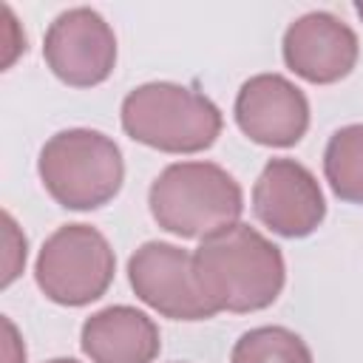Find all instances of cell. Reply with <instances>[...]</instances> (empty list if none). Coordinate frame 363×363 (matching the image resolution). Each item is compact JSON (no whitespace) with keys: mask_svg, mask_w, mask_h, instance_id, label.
I'll return each instance as SVG.
<instances>
[{"mask_svg":"<svg viewBox=\"0 0 363 363\" xmlns=\"http://www.w3.org/2000/svg\"><path fill=\"white\" fill-rule=\"evenodd\" d=\"M196 281L216 312H258L278 301L286 284L281 250L250 224H230L193 252Z\"/></svg>","mask_w":363,"mask_h":363,"instance_id":"cell-1","label":"cell"},{"mask_svg":"<svg viewBox=\"0 0 363 363\" xmlns=\"http://www.w3.org/2000/svg\"><path fill=\"white\" fill-rule=\"evenodd\" d=\"M153 221L179 238H207L244 213L241 184L213 162L167 164L147 193Z\"/></svg>","mask_w":363,"mask_h":363,"instance_id":"cell-2","label":"cell"},{"mask_svg":"<svg viewBox=\"0 0 363 363\" xmlns=\"http://www.w3.org/2000/svg\"><path fill=\"white\" fill-rule=\"evenodd\" d=\"M218 105L176 82H145L122 99L125 133L162 153H201L221 133Z\"/></svg>","mask_w":363,"mask_h":363,"instance_id":"cell-3","label":"cell"},{"mask_svg":"<svg viewBox=\"0 0 363 363\" xmlns=\"http://www.w3.org/2000/svg\"><path fill=\"white\" fill-rule=\"evenodd\" d=\"M37 173L60 207L96 210L122 190L125 162L111 136L88 128H71L54 133L43 145Z\"/></svg>","mask_w":363,"mask_h":363,"instance_id":"cell-4","label":"cell"},{"mask_svg":"<svg viewBox=\"0 0 363 363\" xmlns=\"http://www.w3.org/2000/svg\"><path fill=\"white\" fill-rule=\"evenodd\" d=\"M113 272V250L91 224H65L51 233L34 264L40 292L60 306H85L99 301L108 292Z\"/></svg>","mask_w":363,"mask_h":363,"instance_id":"cell-5","label":"cell"},{"mask_svg":"<svg viewBox=\"0 0 363 363\" xmlns=\"http://www.w3.org/2000/svg\"><path fill=\"white\" fill-rule=\"evenodd\" d=\"M128 281L142 303L170 320H207L218 315L196 281L193 252L176 244H142L128 258Z\"/></svg>","mask_w":363,"mask_h":363,"instance_id":"cell-6","label":"cell"},{"mask_svg":"<svg viewBox=\"0 0 363 363\" xmlns=\"http://www.w3.org/2000/svg\"><path fill=\"white\" fill-rule=\"evenodd\" d=\"M43 57L60 82L94 88L116 65V34L99 11L77 6L54 17L43 40Z\"/></svg>","mask_w":363,"mask_h":363,"instance_id":"cell-7","label":"cell"},{"mask_svg":"<svg viewBox=\"0 0 363 363\" xmlns=\"http://www.w3.org/2000/svg\"><path fill=\"white\" fill-rule=\"evenodd\" d=\"M255 218L284 238H303L326 218V199L312 176L295 159H269L252 187Z\"/></svg>","mask_w":363,"mask_h":363,"instance_id":"cell-8","label":"cell"},{"mask_svg":"<svg viewBox=\"0 0 363 363\" xmlns=\"http://www.w3.org/2000/svg\"><path fill=\"white\" fill-rule=\"evenodd\" d=\"M235 122L264 147H292L309 128L306 94L281 74L250 77L235 96Z\"/></svg>","mask_w":363,"mask_h":363,"instance_id":"cell-9","label":"cell"},{"mask_svg":"<svg viewBox=\"0 0 363 363\" xmlns=\"http://www.w3.org/2000/svg\"><path fill=\"white\" fill-rule=\"evenodd\" d=\"M284 62L312 85H332L352 74L360 57L357 34L329 11H309L284 31Z\"/></svg>","mask_w":363,"mask_h":363,"instance_id":"cell-10","label":"cell"},{"mask_svg":"<svg viewBox=\"0 0 363 363\" xmlns=\"http://www.w3.org/2000/svg\"><path fill=\"white\" fill-rule=\"evenodd\" d=\"M79 346L91 363H153L162 335L142 309L119 303L94 312L82 323Z\"/></svg>","mask_w":363,"mask_h":363,"instance_id":"cell-11","label":"cell"},{"mask_svg":"<svg viewBox=\"0 0 363 363\" xmlns=\"http://www.w3.org/2000/svg\"><path fill=\"white\" fill-rule=\"evenodd\" d=\"M323 173L337 199L363 204V125H346L329 136Z\"/></svg>","mask_w":363,"mask_h":363,"instance_id":"cell-12","label":"cell"},{"mask_svg":"<svg viewBox=\"0 0 363 363\" xmlns=\"http://www.w3.org/2000/svg\"><path fill=\"white\" fill-rule=\"evenodd\" d=\"M230 363H312V352L286 326H258L235 340Z\"/></svg>","mask_w":363,"mask_h":363,"instance_id":"cell-13","label":"cell"},{"mask_svg":"<svg viewBox=\"0 0 363 363\" xmlns=\"http://www.w3.org/2000/svg\"><path fill=\"white\" fill-rule=\"evenodd\" d=\"M3 221H6V278H3V286H9L17 275H20V269L26 267V235H20V230H17V224H14V218L6 213L3 216Z\"/></svg>","mask_w":363,"mask_h":363,"instance_id":"cell-14","label":"cell"},{"mask_svg":"<svg viewBox=\"0 0 363 363\" xmlns=\"http://www.w3.org/2000/svg\"><path fill=\"white\" fill-rule=\"evenodd\" d=\"M48 363H79V360H74V357H54V360H48Z\"/></svg>","mask_w":363,"mask_h":363,"instance_id":"cell-15","label":"cell"},{"mask_svg":"<svg viewBox=\"0 0 363 363\" xmlns=\"http://www.w3.org/2000/svg\"><path fill=\"white\" fill-rule=\"evenodd\" d=\"M354 11H357V17L363 20V0H357V3H354Z\"/></svg>","mask_w":363,"mask_h":363,"instance_id":"cell-16","label":"cell"}]
</instances>
